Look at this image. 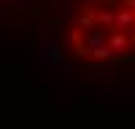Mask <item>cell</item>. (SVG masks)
<instances>
[{"instance_id": "cell-5", "label": "cell", "mask_w": 135, "mask_h": 129, "mask_svg": "<svg viewBox=\"0 0 135 129\" xmlns=\"http://www.w3.org/2000/svg\"><path fill=\"white\" fill-rule=\"evenodd\" d=\"M97 3H105V0H97Z\"/></svg>"}, {"instance_id": "cell-2", "label": "cell", "mask_w": 135, "mask_h": 129, "mask_svg": "<svg viewBox=\"0 0 135 129\" xmlns=\"http://www.w3.org/2000/svg\"><path fill=\"white\" fill-rule=\"evenodd\" d=\"M97 24L114 30V27H116V8H111V6H97Z\"/></svg>"}, {"instance_id": "cell-4", "label": "cell", "mask_w": 135, "mask_h": 129, "mask_svg": "<svg viewBox=\"0 0 135 129\" xmlns=\"http://www.w3.org/2000/svg\"><path fill=\"white\" fill-rule=\"evenodd\" d=\"M92 57H95V59H100V62H108V59H114V51H111V46L105 43V46H100V49H95V51H92Z\"/></svg>"}, {"instance_id": "cell-3", "label": "cell", "mask_w": 135, "mask_h": 129, "mask_svg": "<svg viewBox=\"0 0 135 129\" xmlns=\"http://www.w3.org/2000/svg\"><path fill=\"white\" fill-rule=\"evenodd\" d=\"M132 27H135V11H130V8H119V11H116V30L130 32Z\"/></svg>"}, {"instance_id": "cell-1", "label": "cell", "mask_w": 135, "mask_h": 129, "mask_svg": "<svg viewBox=\"0 0 135 129\" xmlns=\"http://www.w3.org/2000/svg\"><path fill=\"white\" fill-rule=\"evenodd\" d=\"M108 46H111V51H114V59H127V49L132 46V38L127 35L124 30H111V35H108Z\"/></svg>"}]
</instances>
